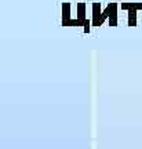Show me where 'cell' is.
<instances>
[{
    "instance_id": "obj_2",
    "label": "cell",
    "mask_w": 142,
    "mask_h": 149,
    "mask_svg": "<svg viewBox=\"0 0 142 149\" xmlns=\"http://www.w3.org/2000/svg\"><path fill=\"white\" fill-rule=\"evenodd\" d=\"M121 11H127V25L128 26H137L138 11H142V3H120Z\"/></svg>"
},
{
    "instance_id": "obj_3",
    "label": "cell",
    "mask_w": 142,
    "mask_h": 149,
    "mask_svg": "<svg viewBox=\"0 0 142 149\" xmlns=\"http://www.w3.org/2000/svg\"><path fill=\"white\" fill-rule=\"evenodd\" d=\"M72 4L69 1H63L61 4V11H62V19H61V24L62 26H76L74 24V19L72 18Z\"/></svg>"
},
{
    "instance_id": "obj_1",
    "label": "cell",
    "mask_w": 142,
    "mask_h": 149,
    "mask_svg": "<svg viewBox=\"0 0 142 149\" xmlns=\"http://www.w3.org/2000/svg\"><path fill=\"white\" fill-rule=\"evenodd\" d=\"M120 4L119 3H108L105 10L101 8V3L91 4V26H101L104 22L108 21L109 26H117V14H119Z\"/></svg>"
}]
</instances>
